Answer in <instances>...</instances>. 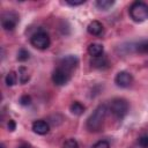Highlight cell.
I'll return each mask as SVG.
<instances>
[{"instance_id":"7c38bea8","label":"cell","mask_w":148,"mask_h":148,"mask_svg":"<svg viewBox=\"0 0 148 148\" xmlns=\"http://www.w3.org/2000/svg\"><path fill=\"white\" fill-rule=\"evenodd\" d=\"M87 30H88V32L90 34V35H92V36H99L102 32H103V25H102V23L99 22V21H91L89 24H88V27H87Z\"/></svg>"},{"instance_id":"5b68a950","label":"cell","mask_w":148,"mask_h":148,"mask_svg":"<svg viewBox=\"0 0 148 148\" xmlns=\"http://www.w3.org/2000/svg\"><path fill=\"white\" fill-rule=\"evenodd\" d=\"M18 14L13 10H7L1 15V25L7 31H13L18 23Z\"/></svg>"},{"instance_id":"8992f818","label":"cell","mask_w":148,"mask_h":148,"mask_svg":"<svg viewBox=\"0 0 148 148\" xmlns=\"http://www.w3.org/2000/svg\"><path fill=\"white\" fill-rule=\"evenodd\" d=\"M71 76H72L71 72H68V71H66L61 67H57L53 71L51 79H52V81L56 86H65L69 82Z\"/></svg>"},{"instance_id":"9c48e42d","label":"cell","mask_w":148,"mask_h":148,"mask_svg":"<svg viewBox=\"0 0 148 148\" xmlns=\"http://www.w3.org/2000/svg\"><path fill=\"white\" fill-rule=\"evenodd\" d=\"M31 128H32V131L36 134H38V135H45L50 131V125H49L47 121H45L43 119H39V120H35L32 123Z\"/></svg>"},{"instance_id":"9a60e30c","label":"cell","mask_w":148,"mask_h":148,"mask_svg":"<svg viewBox=\"0 0 148 148\" xmlns=\"http://www.w3.org/2000/svg\"><path fill=\"white\" fill-rule=\"evenodd\" d=\"M84 110H86L84 105L82 103H80V102H73L69 105V111L75 116H81L84 112Z\"/></svg>"},{"instance_id":"2e32d148","label":"cell","mask_w":148,"mask_h":148,"mask_svg":"<svg viewBox=\"0 0 148 148\" xmlns=\"http://www.w3.org/2000/svg\"><path fill=\"white\" fill-rule=\"evenodd\" d=\"M5 81H6V84H7L8 87H13V86H15V84L17 83V81H18L17 72H14V71L8 72V74L6 75Z\"/></svg>"},{"instance_id":"d4e9b609","label":"cell","mask_w":148,"mask_h":148,"mask_svg":"<svg viewBox=\"0 0 148 148\" xmlns=\"http://www.w3.org/2000/svg\"><path fill=\"white\" fill-rule=\"evenodd\" d=\"M18 148H29V146L28 145H23V146H20Z\"/></svg>"},{"instance_id":"603a6c76","label":"cell","mask_w":148,"mask_h":148,"mask_svg":"<svg viewBox=\"0 0 148 148\" xmlns=\"http://www.w3.org/2000/svg\"><path fill=\"white\" fill-rule=\"evenodd\" d=\"M84 2H86V0H79V1L67 0V1H66V3L69 5V6H79V5H82V3H84Z\"/></svg>"},{"instance_id":"ba28073f","label":"cell","mask_w":148,"mask_h":148,"mask_svg":"<svg viewBox=\"0 0 148 148\" xmlns=\"http://www.w3.org/2000/svg\"><path fill=\"white\" fill-rule=\"evenodd\" d=\"M132 82H133V76L126 71L118 72L114 77V83L120 88H127L132 84Z\"/></svg>"},{"instance_id":"ac0fdd59","label":"cell","mask_w":148,"mask_h":148,"mask_svg":"<svg viewBox=\"0 0 148 148\" xmlns=\"http://www.w3.org/2000/svg\"><path fill=\"white\" fill-rule=\"evenodd\" d=\"M29 57H30V53L28 52V50H25V49H20L18 50V52H17V57H16V59L18 60V61H27L28 59H29Z\"/></svg>"},{"instance_id":"5bb4252c","label":"cell","mask_w":148,"mask_h":148,"mask_svg":"<svg viewBox=\"0 0 148 148\" xmlns=\"http://www.w3.org/2000/svg\"><path fill=\"white\" fill-rule=\"evenodd\" d=\"M132 47L138 53H148V39H143L138 43H134Z\"/></svg>"},{"instance_id":"7a4b0ae2","label":"cell","mask_w":148,"mask_h":148,"mask_svg":"<svg viewBox=\"0 0 148 148\" xmlns=\"http://www.w3.org/2000/svg\"><path fill=\"white\" fill-rule=\"evenodd\" d=\"M130 16L134 22L141 23L148 20V3L143 1H134L128 9Z\"/></svg>"},{"instance_id":"277c9868","label":"cell","mask_w":148,"mask_h":148,"mask_svg":"<svg viewBox=\"0 0 148 148\" xmlns=\"http://www.w3.org/2000/svg\"><path fill=\"white\" fill-rule=\"evenodd\" d=\"M50 36L47 35V32L43 31V30H39L37 32H35L31 37H30V44L38 49V50H45L50 46Z\"/></svg>"},{"instance_id":"44dd1931","label":"cell","mask_w":148,"mask_h":148,"mask_svg":"<svg viewBox=\"0 0 148 148\" xmlns=\"http://www.w3.org/2000/svg\"><path fill=\"white\" fill-rule=\"evenodd\" d=\"M18 103L21 105H23V106H27V105H29L31 103V97L29 95H22L20 97V99H18Z\"/></svg>"},{"instance_id":"484cf974","label":"cell","mask_w":148,"mask_h":148,"mask_svg":"<svg viewBox=\"0 0 148 148\" xmlns=\"http://www.w3.org/2000/svg\"><path fill=\"white\" fill-rule=\"evenodd\" d=\"M1 148H5V145L3 143H1Z\"/></svg>"},{"instance_id":"d6986e66","label":"cell","mask_w":148,"mask_h":148,"mask_svg":"<svg viewBox=\"0 0 148 148\" xmlns=\"http://www.w3.org/2000/svg\"><path fill=\"white\" fill-rule=\"evenodd\" d=\"M61 148H79V143L75 139H67L62 143Z\"/></svg>"},{"instance_id":"e0dca14e","label":"cell","mask_w":148,"mask_h":148,"mask_svg":"<svg viewBox=\"0 0 148 148\" xmlns=\"http://www.w3.org/2000/svg\"><path fill=\"white\" fill-rule=\"evenodd\" d=\"M95 5L101 10H108L109 8H111L114 5V1L113 0H97L95 2Z\"/></svg>"},{"instance_id":"30bf717a","label":"cell","mask_w":148,"mask_h":148,"mask_svg":"<svg viewBox=\"0 0 148 148\" xmlns=\"http://www.w3.org/2000/svg\"><path fill=\"white\" fill-rule=\"evenodd\" d=\"M90 65L94 68L104 69V68H108L109 67V59L104 54L103 56H99V57H95V58H91Z\"/></svg>"},{"instance_id":"7402d4cb","label":"cell","mask_w":148,"mask_h":148,"mask_svg":"<svg viewBox=\"0 0 148 148\" xmlns=\"http://www.w3.org/2000/svg\"><path fill=\"white\" fill-rule=\"evenodd\" d=\"M91 148H110V143L106 140H101V141H97L96 143H94L91 146Z\"/></svg>"},{"instance_id":"3957f363","label":"cell","mask_w":148,"mask_h":148,"mask_svg":"<svg viewBox=\"0 0 148 148\" xmlns=\"http://www.w3.org/2000/svg\"><path fill=\"white\" fill-rule=\"evenodd\" d=\"M109 111H111V113L118 118V119H123L126 114H127V111H128V103L126 99L124 98H120V97H117V98H113L110 104H109Z\"/></svg>"},{"instance_id":"cb8c5ba5","label":"cell","mask_w":148,"mask_h":148,"mask_svg":"<svg viewBox=\"0 0 148 148\" xmlns=\"http://www.w3.org/2000/svg\"><path fill=\"white\" fill-rule=\"evenodd\" d=\"M15 128H16L15 121H14L13 119H9V121H8V130H9L10 132H13V131H15Z\"/></svg>"},{"instance_id":"ffe728a7","label":"cell","mask_w":148,"mask_h":148,"mask_svg":"<svg viewBox=\"0 0 148 148\" xmlns=\"http://www.w3.org/2000/svg\"><path fill=\"white\" fill-rule=\"evenodd\" d=\"M138 143L141 148H148V134L141 135L138 140Z\"/></svg>"},{"instance_id":"6da1fadb","label":"cell","mask_w":148,"mask_h":148,"mask_svg":"<svg viewBox=\"0 0 148 148\" xmlns=\"http://www.w3.org/2000/svg\"><path fill=\"white\" fill-rule=\"evenodd\" d=\"M108 111L109 110L105 104H99L87 119V123H86L87 130L89 132H99L103 128L104 119H105Z\"/></svg>"},{"instance_id":"4fadbf2b","label":"cell","mask_w":148,"mask_h":148,"mask_svg":"<svg viewBox=\"0 0 148 148\" xmlns=\"http://www.w3.org/2000/svg\"><path fill=\"white\" fill-rule=\"evenodd\" d=\"M17 77H18V82L21 84H24L29 81L30 79V75H29V71L27 67L24 66H20L18 69H17Z\"/></svg>"},{"instance_id":"52a82bcc","label":"cell","mask_w":148,"mask_h":148,"mask_svg":"<svg viewBox=\"0 0 148 148\" xmlns=\"http://www.w3.org/2000/svg\"><path fill=\"white\" fill-rule=\"evenodd\" d=\"M77 65H79V59L75 56L69 54V56H66V57H64V58H61L59 60L58 67H61V68H64V69H66V71L72 73L77 67Z\"/></svg>"},{"instance_id":"8fae6325","label":"cell","mask_w":148,"mask_h":148,"mask_svg":"<svg viewBox=\"0 0 148 148\" xmlns=\"http://www.w3.org/2000/svg\"><path fill=\"white\" fill-rule=\"evenodd\" d=\"M89 56L91 58H95V57H99V56H103L104 53V47L102 44H98V43H91L89 44L88 49H87Z\"/></svg>"}]
</instances>
